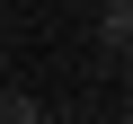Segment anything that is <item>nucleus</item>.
Returning a JSON list of instances; mask_svg holds the SVG:
<instances>
[{"mask_svg":"<svg viewBox=\"0 0 133 124\" xmlns=\"http://www.w3.org/2000/svg\"><path fill=\"white\" fill-rule=\"evenodd\" d=\"M0 124H44V106H36L27 89H9V80H0Z\"/></svg>","mask_w":133,"mask_h":124,"instance_id":"f257e3e1","label":"nucleus"},{"mask_svg":"<svg viewBox=\"0 0 133 124\" xmlns=\"http://www.w3.org/2000/svg\"><path fill=\"white\" fill-rule=\"evenodd\" d=\"M0 80H9V44H0Z\"/></svg>","mask_w":133,"mask_h":124,"instance_id":"20e7f679","label":"nucleus"},{"mask_svg":"<svg viewBox=\"0 0 133 124\" xmlns=\"http://www.w3.org/2000/svg\"><path fill=\"white\" fill-rule=\"evenodd\" d=\"M98 18H133V0H98Z\"/></svg>","mask_w":133,"mask_h":124,"instance_id":"7ed1b4c3","label":"nucleus"},{"mask_svg":"<svg viewBox=\"0 0 133 124\" xmlns=\"http://www.w3.org/2000/svg\"><path fill=\"white\" fill-rule=\"evenodd\" d=\"M124 44H133V18H98V53H107V62H115V53H124Z\"/></svg>","mask_w":133,"mask_h":124,"instance_id":"f03ea898","label":"nucleus"}]
</instances>
